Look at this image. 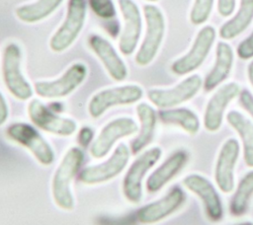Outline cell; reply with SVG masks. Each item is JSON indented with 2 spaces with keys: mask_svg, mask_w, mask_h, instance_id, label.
Instances as JSON below:
<instances>
[{
  "mask_svg": "<svg viewBox=\"0 0 253 225\" xmlns=\"http://www.w3.org/2000/svg\"><path fill=\"white\" fill-rule=\"evenodd\" d=\"M83 160V151L79 147H71L54 172L51 182L52 197L55 204L64 210H72L74 207V196L70 186Z\"/></svg>",
  "mask_w": 253,
  "mask_h": 225,
  "instance_id": "obj_1",
  "label": "cell"
},
{
  "mask_svg": "<svg viewBox=\"0 0 253 225\" xmlns=\"http://www.w3.org/2000/svg\"><path fill=\"white\" fill-rule=\"evenodd\" d=\"M22 50L15 43H8L2 56V76L8 91L18 100L26 101L33 96V88L21 70Z\"/></svg>",
  "mask_w": 253,
  "mask_h": 225,
  "instance_id": "obj_2",
  "label": "cell"
},
{
  "mask_svg": "<svg viewBox=\"0 0 253 225\" xmlns=\"http://www.w3.org/2000/svg\"><path fill=\"white\" fill-rule=\"evenodd\" d=\"M143 14L146 31L144 38L135 55V62L140 66L148 65L154 59L161 45L165 32V19L158 7L150 4L144 5Z\"/></svg>",
  "mask_w": 253,
  "mask_h": 225,
  "instance_id": "obj_3",
  "label": "cell"
},
{
  "mask_svg": "<svg viewBox=\"0 0 253 225\" xmlns=\"http://www.w3.org/2000/svg\"><path fill=\"white\" fill-rule=\"evenodd\" d=\"M86 18V1L69 0L66 17L61 26L52 35L49 47L54 52L66 50L77 38Z\"/></svg>",
  "mask_w": 253,
  "mask_h": 225,
  "instance_id": "obj_4",
  "label": "cell"
},
{
  "mask_svg": "<svg viewBox=\"0 0 253 225\" xmlns=\"http://www.w3.org/2000/svg\"><path fill=\"white\" fill-rule=\"evenodd\" d=\"M161 155V148L155 146L143 152L132 162L123 181V191L129 202L138 203L141 200L143 178L159 161Z\"/></svg>",
  "mask_w": 253,
  "mask_h": 225,
  "instance_id": "obj_5",
  "label": "cell"
},
{
  "mask_svg": "<svg viewBox=\"0 0 253 225\" xmlns=\"http://www.w3.org/2000/svg\"><path fill=\"white\" fill-rule=\"evenodd\" d=\"M142 96V88L134 84L105 89L91 98L88 104V112L92 117L98 118L110 108L133 104L139 101Z\"/></svg>",
  "mask_w": 253,
  "mask_h": 225,
  "instance_id": "obj_6",
  "label": "cell"
},
{
  "mask_svg": "<svg viewBox=\"0 0 253 225\" xmlns=\"http://www.w3.org/2000/svg\"><path fill=\"white\" fill-rule=\"evenodd\" d=\"M7 135L13 141L29 149L42 165L48 166L54 161L53 149L32 125L15 122L7 128Z\"/></svg>",
  "mask_w": 253,
  "mask_h": 225,
  "instance_id": "obj_7",
  "label": "cell"
},
{
  "mask_svg": "<svg viewBox=\"0 0 253 225\" xmlns=\"http://www.w3.org/2000/svg\"><path fill=\"white\" fill-rule=\"evenodd\" d=\"M87 67L81 62L72 64L58 79L38 81L34 88L36 94L44 99H58L71 94L86 78Z\"/></svg>",
  "mask_w": 253,
  "mask_h": 225,
  "instance_id": "obj_8",
  "label": "cell"
},
{
  "mask_svg": "<svg viewBox=\"0 0 253 225\" xmlns=\"http://www.w3.org/2000/svg\"><path fill=\"white\" fill-rule=\"evenodd\" d=\"M129 156V148L125 143H120L107 161L84 168L79 174V180L86 185H95L110 181L123 172L127 165Z\"/></svg>",
  "mask_w": 253,
  "mask_h": 225,
  "instance_id": "obj_9",
  "label": "cell"
},
{
  "mask_svg": "<svg viewBox=\"0 0 253 225\" xmlns=\"http://www.w3.org/2000/svg\"><path fill=\"white\" fill-rule=\"evenodd\" d=\"M203 85L200 75L187 77L171 89H152L147 93L148 100L160 109H168L185 103L195 97Z\"/></svg>",
  "mask_w": 253,
  "mask_h": 225,
  "instance_id": "obj_10",
  "label": "cell"
},
{
  "mask_svg": "<svg viewBox=\"0 0 253 225\" xmlns=\"http://www.w3.org/2000/svg\"><path fill=\"white\" fill-rule=\"evenodd\" d=\"M137 129L136 122L130 117L123 116L111 120L91 144L90 154L96 159L104 158L119 139L134 134Z\"/></svg>",
  "mask_w": 253,
  "mask_h": 225,
  "instance_id": "obj_11",
  "label": "cell"
},
{
  "mask_svg": "<svg viewBox=\"0 0 253 225\" xmlns=\"http://www.w3.org/2000/svg\"><path fill=\"white\" fill-rule=\"evenodd\" d=\"M183 186L197 195L204 206L207 217L217 222L223 216V206L221 198L214 186L204 176L199 174H190L183 179Z\"/></svg>",
  "mask_w": 253,
  "mask_h": 225,
  "instance_id": "obj_12",
  "label": "cell"
},
{
  "mask_svg": "<svg viewBox=\"0 0 253 225\" xmlns=\"http://www.w3.org/2000/svg\"><path fill=\"white\" fill-rule=\"evenodd\" d=\"M28 113L39 128L55 135L70 136L77 129V123L73 119L55 114L38 99L29 103Z\"/></svg>",
  "mask_w": 253,
  "mask_h": 225,
  "instance_id": "obj_13",
  "label": "cell"
},
{
  "mask_svg": "<svg viewBox=\"0 0 253 225\" xmlns=\"http://www.w3.org/2000/svg\"><path fill=\"white\" fill-rule=\"evenodd\" d=\"M214 38L215 30L211 26L204 27L198 33L189 52L173 62L172 72L177 75H186L197 69L209 54Z\"/></svg>",
  "mask_w": 253,
  "mask_h": 225,
  "instance_id": "obj_14",
  "label": "cell"
},
{
  "mask_svg": "<svg viewBox=\"0 0 253 225\" xmlns=\"http://www.w3.org/2000/svg\"><path fill=\"white\" fill-rule=\"evenodd\" d=\"M239 153L240 145L235 138L227 139L218 152L214 166V181L223 193H230L234 188V170Z\"/></svg>",
  "mask_w": 253,
  "mask_h": 225,
  "instance_id": "obj_15",
  "label": "cell"
},
{
  "mask_svg": "<svg viewBox=\"0 0 253 225\" xmlns=\"http://www.w3.org/2000/svg\"><path fill=\"white\" fill-rule=\"evenodd\" d=\"M124 20V29L119 41V49L124 55H130L135 50L142 28L141 15L132 0H118Z\"/></svg>",
  "mask_w": 253,
  "mask_h": 225,
  "instance_id": "obj_16",
  "label": "cell"
},
{
  "mask_svg": "<svg viewBox=\"0 0 253 225\" xmlns=\"http://www.w3.org/2000/svg\"><path fill=\"white\" fill-rule=\"evenodd\" d=\"M185 200V191L180 187H174L162 198L140 207L136 213L137 220L143 224L159 222L177 211Z\"/></svg>",
  "mask_w": 253,
  "mask_h": 225,
  "instance_id": "obj_17",
  "label": "cell"
},
{
  "mask_svg": "<svg viewBox=\"0 0 253 225\" xmlns=\"http://www.w3.org/2000/svg\"><path fill=\"white\" fill-rule=\"evenodd\" d=\"M239 93V85L235 82H230L221 86L211 96L204 113V126L208 131L214 132L220 128L226 107Z\"/></svg>",
  "mask_w": 253,
  "mask_h": 225,
  "instance_id": "obj_18",
  "label": "cell"
},
{
  "mask_svg": "<svg viewBox=\"0 0 253 225\" xmlns=\"http://www.w3.org/2000/svg\"><path fill=\"white\" fill-rule=\"evenodd\" d=\"M88 44L115 81L121 82L126 78V65L108 39L99 35H91L88 38Z\"/></svg>",
  "mask_w": 253,
  "mask_h": 225,
  "instance_id": "obj_19",
  "label": "cell"
},
{
  "mask_svg": "<svg viewBox=\"0 0 253 225\" xmlns=\"http://www.w3.org/2000/svg\"><path fill=\"white\" fill-rule=\"evenodd\" d=\"M189 153L185 150H178L169 156L146 181V189L148 192H156L168 184L187 164Z\"/></svg>",
  "mask_w": 253,
  "mask_h": 225,
  "instance_id": "obj_20",
  "label": "cell"
},
{
  "mask_svg": "<svg viewBox=\"0 0 253 225\" xmlns=\"http://www.w3.org/2000/svg\"><path fill=\"white\" fill-rule=\"evenodd\" d=\"M233 63V51L229 44L223 41L217 42L215 63L204 82V89L211 91L222 83L230 73Z\"/></svg>",
  "mask_w": 253,
  "mask_h": 225,
  "instance_id": "obj_21",
  "label": "cell"
},
{
  "mask_svg": "<svg viewBox=\"0 0 253 225\" xmlns=\"http://www.w3.org/2000/svg\"><path fill=\"white\" fill-rule=\"evenodd\" d=\"M136 113L140 122V129L136 137L130 143V151L132 154L139 153L151 142L157 118L154 109L146 103L137 105Z\"/></svg>",
  "mask_w": 253,
  "mask_h": 225,
  "instance_id": "obj_22",
  "label": "cell"
},
{
  "mask_svg": "<svg viewBox=\"0 0 253 225\" xmlns=\"http://www.w3.org/2000/svg\"><path fill=\"white\" fill-rule=\"evenodd\" d=\"M226 120L241 139L243 159L246 166L253 168V123L237 111L227 112Z\"/></svg>",
  "mask_w": 253,
  "mask_h": 225,
  "instance_id": "obj_23",
  "label": "cell"
},
{
  "mask_svg": "<svg viewBox=\"0 0 253 225\" xmlns=\"http://www.w3.org/2000/svg\"><path fill=\"white\" fill-rule=\"evenodd\" d=\"M253 20V0H240V7L236 15L219 29V36L223 39H232L240 35Z\"/></svg>",
  "mask_w": 253,
  "mask_h": 225,
  "instance_id": "obj_24",
  "label": "cell"
},
{
  "mask_svg": "<svg viewBox=\"0 0 253 225\" xmlns=\"http://www.w3.org/2000/svg\"><path fill=\"white\" fill-rule=\"evenodd\" d=\"M62 1L63 0H38L34 3L18 7L15 13L20 21L28 24H34L52 14Z\"/></svg>",
  "mask_w": 253,
  "mask_h": 225,
  "instance_id": "obj_25",
  "label": "cell"
},
{
  "mask_svg": "<svg viewBox=\"0 0 253 225\" xmlns=\"http://www.w3.org/2000/svg\"><path fill=\"white\" fill-rule=\"evenodd\" d=\"M159 118L166 124H174L183 128L189 134H196L200 129V119L197 114L186 108L162 110Z\"/></svg>",
  "mask_w": 253,
  "mask_h": 225,
  "instance_id": "obj_26",
  "label": "cell"
},
{
  "mask_svg": "<svg viewBox=\"0 0 253 225\" xmlns=\"http://www.w3.org/2000/svg\"><path fill=\"white\" fill-rule=\"evenodd\" d=\"M253 196V170L249 171L238 183L231 197L229 209L233 216L244 214Z\"/></svg>",
  "mask_w": 253,
  "mask_h": 225,
  "instance_id": "obj_27",
  "label": "cell"
},
{
  "mask_svg": "<svg viewBox=\"0 0 253 225\" xmlns=\"http://www.w3.org/2000/svg\"><path fill=\"white\" fill-rule=\"evenodd\" d=\"M213 0H195L191 11V22L194 25H201L205 23L212 9Z\"/></svg>",
  "mask_w": 253,
  "mask_h": 225,
  "instance_id": "obj_28",
  "label": "cell"
},
{
  "mask_svg": "<svg viewBox=\"0 0 253 225\" xmlns=\"http://www.w3.org/2000/svg\"><path fill=\"white\" fill-rule=\"evenodd\" d=\"M92 11L102 19H111L116 15L113 0H89Z\"/></svg>",
  "mask_w": 253,
  "mask_h": 225,
  "instance_id": "obj_29",
  "label": "cell"
},
{
  "mask_svg": "<svg viewBox=\"0 0 253 225\" xmlns=\"http://www.w3.org/2000/svg\"><path fill=\"white\" fill-rule=\"evenodd\" d=\"M237 54L242 59H250L253 57V33L239 43Z\"/></svg>",
  "mask_w": 253,
  "mask_h": 225,
  "instance_id": "obj_30",
  "label": "cell"
},
{
  "mask_svg": "<svg viewBox=\"0 0 253 225\" xmlns=\"http://www.w3.org/2000/svg\"><path fill=\"white\" fill-rule=\"evenodd\" d=\"M239 102L243 109L253 117V95L248 90H242L239 93Z\"/></svg>",
  "mask_w": 253,
  "mask_h": 225,
  "instance_id": "obj_31",
  "label": "cell"
},
{
  "mask_svg": "<svg viewBox=\"0 0 253 225\" xmlns=\"http://www.w3.org/2000/svg\"><path fill=\"white\" fill-rule=\"evenodd\" d=\"M236 0H217V11L222 17H228L235 8Z\"/></svg>",
  "mask_w": 253,
  "mask_h": 225,
  "instance_id": "obj_32",
  "label": "cell"
},
{
  "mask_svg": "<svg viewBox=\"0 0 253 225\" xmlns=\"http://www.w3.org/2000/svg\"><path fill=\"white\" fill-rule=\"evenodd\" d=\"M92 137H93L92 129L89 127H83L79 132L78 140L82 146H87L92 140Z\"/></svg>",
  "mask_w": 253,
  "mask_h": 225,
  "instance_id": "obj_33",
  "label": "cell"
},
{
  "mask_svg": "<svg viewBox=\"0 0 253 225\" xmlns=\"http://www.w3.org/2000/svg\"><path fill=\"white\" fill-rule=\"evenodd\" d=\"M9 115V109H8V105L6 103V100L4 98V96L2 95V93L0 92V126L3 125Z\"/></svg>",
  "mask_w": 253,
  "mask_h": 225,
  "instance_id": "obj_34",
  "label": "cell"
},
{
  "mask_svg": "<svg viewBox=\"0 0 253 225\" xmlns=\"http://www.w3.org/2000/svg\"><path fill=\"white\" fill-rule=\"evenodd\" d=\"M247 73H248V79H249V82H250V84H251V85H252V87H253V61H251V62L249 63Z\"/></svg>",
  "mask_w": 253,
  "mask_h": 225,
  "instance_id": "obj_35",
  "label": "cell"
},
{
  "mask_svg": "<svg viewBox=\"0 0 253 225\" xmlns=\"http://www.w3.org/2000/svg\"><path fill=\"white\" fill-rule=\"evenodd\" d=\"M235 225H253V222L246 221V222H241V223H238V224H235Z\"/></svg>",
  "mask_w": 253,
  "mask_h": 225,
  "instance_id": "obj_36",
  "label": "cell"
},
{
  "mask_svg": "<svg viewBox=\"0 0 253 225\" xmlns=\"http://www.w3.org/2000/svg\"><path fill=\"white\" fill-rule=\"evenodd\" d=\"M147 1H157V0H147Z\"/></svg>",
  "mask_w": 253,
  "mask_h": 225,
  "instance_id": "obj_37",
  "label": "cell"
}]
</instances>
